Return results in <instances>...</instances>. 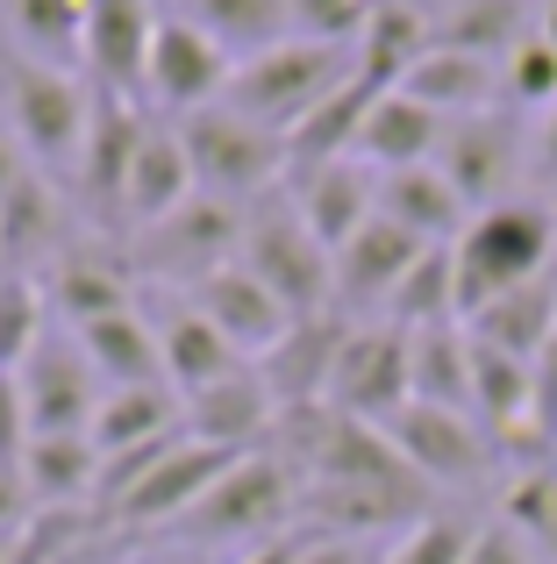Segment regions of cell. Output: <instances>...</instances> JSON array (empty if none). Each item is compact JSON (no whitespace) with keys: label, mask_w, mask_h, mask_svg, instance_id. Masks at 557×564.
I'll return each mask as SVG.
<instances>
[{"label":"cell","mask_w":557,"mask_h":564,"mask_svg":"<svg viewBox=\"0 0 557 564\" xmlns=\"http://www.w3.org/2000/svg\"><path fill=\"white\" fill-rule=\"evenodd\" d=\"M450 258H458V322H472L487 301L550 279L557 215L544 200H522L515 193V200H501V207H487V215L465 221V236L450 243Z\"/></svg>","instance_id":"6da1fadb"},{"label":"cell","mask_w":557,"mask_h":564,"mask_svg":"<svg viewBox=\"0 0 557 564\" xmlns=\"http://www.w3.org/2000/svg\"><path fill=\"white\" fill-rule=\"evenodd\" d=\"M293 529H301V471L265 443V451H243L237 465L200 494V508L186 514L172 536L200 543V551H222V543L258 551V543L293 536Z\"/></svg>","instance_id":"7a4b0ae2"},{"label":"cell","mask_w":557,"mask_h":564,"mask_svg":"<svg viewBox=\"0 0 557 564\" xmlns=\"http://www.w3.org/2000/svg\"><path fill=\"white\" fill-rule=\"evenodd\" d=\"M0 94H8V122H14V143L29 151V165L43 180H57V172L72 180L86 151V122H94V86L65 65L8 51L0 57Z\"/></svg>","instance_id":"3957f363"},{"label":"cell","mask_w":557,"mask_h":564,"mask_svg":"<svg viewBox=\"0 0 557 564\" xmlns=\"http://www.w3.org/2000/svg\"><path fill=\"white\" fill-rule=\"evenodd\" d=\"M343 79H358V51L286 36V43H272V51L243 57V65L229 72L222 108H237V115H251V122L278 129V137H293V129H301Z\"/></svg>","instance_id":"277c9868"},{"label":"cell","mask_w":557,"mask_h":564,"mask_svg":"<svg viewBox=\"0 0 557 564\" xmlns=\"http://www.w3.org/2000/svg\"><path fill=\"white\" fill-rule=\"evenodd\" d=\"M179 137H186L200 193H215V200H229V207H258V200H272V193H286V180H293L286 137L265 129V122H251V115H237V108H222V100L186 115Z\"/></svg>","instance_id":"5b68a950"},{"label":"cell","mask_w":557,"mask_h":564,"mask_svg":"<svg viewBox=\"0 0 557 564\" xmlns=\"http://www.w3.org/2000/svg\"><path fill=\"white\" fill-rule=\"evenodd\" d=\"M243 272L286 307L293 322H315V315H336V258L315 243V229L301 221V207L286 193L258 200L243 215Z\"/></svg>","instance_id":"8992f818"},{"label":"cell","mask_w":557,"mask_h":564,"mask_svg":"<svg viewBox=\"0 0 557 564\" xmlns=\"http://www.w3.org/2000/svg\"><path fill=\"white\" fill-rule=\"evenodd\" d=\"M243 215L251 207H229V200H215V193H194V200L179 207V215H165L157 229H136V236H122V258H129V272L143 279V286H157V293H194L200 279H215V272H229V264L243 258Z\"/></svg>","instance_id":"52a82bcc"},{"label":"cell","mask_w":557,"mask_h":564,"mask_svg":"<svg viewBox=\"0 0 557 564\" xmlns=\"http://www.w3.org/2000/svg\"><path fill=\"white\" fill-rule=\"evenodd\" d=\"M407 358H415V336H407V329H393V322H350L321 408L386 429L393 414L415 400V365H407Z\"/></svg>","instance_id":"ba28073f"},{"label":"cell","mask_w":557,"mask_h":564,"mask_svg":"<svg viewBox=\"0 0 557 564\" xmlns=\"http://www.w3.org/2000/svg\"><path fill=\"white\" fill-rule=\"evenodd\" d=\"M436 172L458 186V200L472 215L515 200V180L529 172V129H522L515 108H487L465 115V122L444 129V151H436Z\"/></svg>","instance_id":"9c48e42d"},{"label":"cell","mask_w":557,"mask_h":564,"mask_svg":"<svg viewBox=\"0 0 557 564\" xmlns=\"http://www.w3.org/2000/svg\"><path fill=\"white\" fill-rule=\"evenodd\" d=\"M386 436H393V451L415 465V479L429 486V494H444V486L465 494V486H479L493 471V436L458 408H422V400H407L386 422Z\"/></svg>","instance_id":"30bf717a"},{"label":"cell","mask_w":557,"mask_h":564,"mask_svg":"<svg viewBox=\"0 0 557 564\" xmlns=\"http://www.w3.org/2000/svg\"><path fill=\"white\" fill-rule=\"evenodd\" d=\"M14 379H22L29 429H36V436H86L94 414H100V400H108V386H100V372L86 365V350H79V336H72V329L43 336Z\"/></svg>","instance_id":"8fae6325"},{"label":"cell","mask_w":557,"mask_h":564,"mask_svg":"<svg viewBox=\"0 0 557 564\" xmlns=\"http://www.w3.org/2000/svg\"><path fill=\"white\" fill-rule=\"evenodd\" d=\"M229 72H237V57H229L208 29H194L186 14H165V22H157V43H151V79H143V100L165 108L172 122H186V115L215 108V100L229 94Z\"/></svg>","instance_id":"7c38bea8"},{"label":"cell","mask_w":557,"mask_h":564,"mask_svg":"<svg viewBox=\"0 0 557 564\" xmlns=\"http://www.w3.org/2000/svg\"><path fill=\"white\" fill-rule=\"evenodd\" d=\"M157 22H165L157 0H86L79 65H86V79H94V94H114V100H136V108H143Z\"/></svg>","instance_id":"4fadbf2b"},{"label":"cell","mask_w":557,"mask_h":564,"mask_svg":"<svg viewBox=\"0 0 557 564\" xmlns=\"http://www.w3.org/2000/svg\"><path fill=\"white\" fill-rule=\"evenodd\" d=\"M143 129L151 115L136 100H114V94H94V122H86V151H79V207L100 221V229H122V200H129V165L143 151Z\"/></svg>","instance_id":"5bb4252c"},{"label":"cell","mask_w":557,"mask_h":564,"mask_svg":"<svg viewBox=\"0 0 557 564\" xmlns=\"http://www.w3.org/2000/svg\"><path fill=\"white\" fill-rule=\"evenodd\" d=\"M229 465H237V451H215V443H194V436H186L179 451H172L165 465L143 471V479L129 486V494L114 500L100 522H108V529H179L186 514L200 508V494H208Z\"/></svg>","instance_id":"9a60e30c"},{"label":"cell","mask_w":557,"mask_h":564,"mask_svg":"<svg viewBox=\"0 0 557 564\" xmlns=\"http://www.w3.org/2000/svg\"><path fill=\"white\" fill-rule=\"evenodd\" d=\"M422 250H436V243H422V236L401 229V221L372 215L343 250H336V315H343V322L350 315H379V322H386V301L401 293V279L422 264Z\"/></svg>","instance_id":"2e32d148"},{"label":"cell","mask_w":557,"mask_h":564,"mask_svg":"<svg viewBox=\"0 0 557 564\" xmlns=\"http://www.w3.org/2000/svg\"><path fill=\"white\" fill-rule=\"evenodd\" d=\"M43 293H51V315L65 329H86V322L136 307V272H129L122 243H65L43 272Z\"/></svg>","instance_id":"e0dca14e"},{"label":"cell","mask_w":557,"mask_h":564,"mask_svg":"<svg viewBox=\"0 0 557 564\" xmlns=\"http://www.w3.org/2000/svg\"><path fill=\"white\" fill-rule=\"evenodd\" d=\"M151 329H157V358H165V386L179 400H194V393H208L215 379L243 372L237 344H229V336L200 315V301H186V293L151 301Z\"/></svg>","instance_id":"ac0fdd59"},{"label":"cell","mask_w":557,"mask_h":564,"mask_svg":"<svg viewBox=\"0 0 557 564\" xmlns=\"http://www.w3.org/2000/svg\"><path fill=\"white\" fill-rule=\"evenodd\" d=\"M286 200L301 207V221L315 229V243L336 258V250H343L350 236H358L364 221L379 215V172L358 165V158L307 165V172H293V180H286Z\"/></svg>","instance_id":"d6986e66"},{"label":"cell","mask_w":557,"mask_h":564,"mask_svg":"<svg viewBox=\"0 0 557 564\" xmlns=\"http://www.w3.org/2000/svg\"><path fill=\"white\" fill-rule=\"evenodd\" d=\"M272 429H278V400H272V386H265L258 365H243V372L215 379L208 393L186 400V436L215 443V451H237V457L243 451H265Z\"/></svg>","instance_id":"ffe728a7"},{"label":"cell","mask_w":557,"mask_h":564,"mask_svg":"<svg viewBox=\"0 0 557 564\" xmlns=\"http://www.w3.org/2000/svg\"><path fill=\"white\" fill-rule=\"evenodd\" d=\"M194 301H200V315L215 322V329L237 344V358L243 365H265L278 344L293 336V315L272 301L265 286H258L243 264H229V272H215V279H200L194 286Z\"/></svg>","instance_id":"44dd1931"},{"label":"cell","mask_w":557,"mask_h":564,"mask_svg":"<svg viewBox=\"0 0 557 564\" xmlns=\"http://www.w3.org/2000/svg\"><path fill=\"white\" fill-rule=\"evenodd\" d=\"M194 193H200V180H194V158H186L179 122H157V115H151V129H143V151H136V165H129L122 229H129V236H136V229H157V221L179 215Z\"/></svg>","instance_id":"7402d4cb"},{"label":"cell","mask_w":557,"mask_h":564,"mask_svg":"<svg viewBox=\"0 0 557 564\" xmlns=\"http://www.w3.org/2000/svg\"><path fill=\"white\" fill-rule=\"evenodd\" d=\"M444 115H429L415 94H379L372 100V115H364V129H358V165H372V172H407V165H436V151H444Z\"/></svg>","instance_id":"603a6c76"},{"label":"cell","mask_w":557,"mask_h":564,"mask_svg":"<svg viewBox=\"0 0 557 564\" xmlns=\"http://www.w3.org/2000/svg\"><path fill=\"white\" fill-rule=\"evenodd\" d=\"M536 14H544V0H450L436 14V43L465 57H487V65H507L536 36Z\"/></svg>","instance_id":"cb8c5ba5"},{"label":"cell","mask_w":557,"mask_h":564,"mask_svg":"<svg viewBox=\"0 0 557 564\" xmlns=\"http://www.w3.org/2000/svg\"><path fill=\"white\" fill-rule=\"evenodd\" d=\"M379 215L401 221L407 236L422 243H458L472 207L458 200V186L444 180L436 165H407V172H379Z\"/></svg>","instance_id":"d4e9b609"},{"label":"cell","mask_w":557,"mask_h":564,"mask_svg":"<svg viewBox=\"0 0 557 564\" xmlns=\"http://www.w3.org/2000/svg\"><path fill=\"white\" fill-rule=\"evenodd\" d=\"M179 429H186V400L172 393V386H114V393L100 400L86 436H94L100 465H108V457H129V451H143V443L179 436Z\"/></svg>","instance_id":"484cf974"},{"label":"cell","mask_w":557,"mask_h":564,"mask_svg":"<svg viewBox=\"0 0 557 564\" xmlns=\"http://www.w3.org/2000/svg\"><path fill=\"white\" fill-rule=\"evenodd\" d=\"M401 94H415L422 108L444 115V122H465V115L501 108V65H487V57H465V51H444V43H436V51L401 79Z\"/></svg>","instance_id":"4316f807"},{"label":"cell","mask_w":557,"mask_h":564,"mask_svg":"<svg viewBox=\"0 0 557 564\" xmlns=\"http://www.w3.org/2000/svg\"><path fill=\"white\" fill-rule=\"evenodd\" d=\"M465 329H472V344L536 365V358H544V344L557 336V272L536 279V286H515V293H501V301H487Z\"/></svg>","instance_id":"83f0119b"},{"label":"cell","mask_w":557,"mask_h":564,"mask_svg":"<svg viewBox=\"0 0 557 564\" xmlns=\"http://www.w3.org/2000/svg\"><path fill=\"white\" fill-rule=\"evenodd\" d=\"M86 350V365L100 372V386H165V358H157V329L143 307H129V315H108V322H86V329H72Z\"/></svg>","instance_id":"f1b7e54d"},{"label":"cell","mask_w":557,"mask_h":564,"mask_svg":"<svg viewBox=\"0 0 557 564\" xmlns=\"http://www.w3.org/2000/svg\"><path fill=\"white\" fill-rule=\"evenodd\" d=\"M14 471L29 486V508H79L100 486V451L94 436H29Z\"/></svg>","instance_id":"f546056e"},{"label":"cell","mask_w":557,"mask_h":564,"mask_svg":"<svg viewBox=\"0 0 557 564\" xmlns=\"http://www.w3.org/2000/svg\"><path fill=\"white\" fill-rule=\"evenodd\" d=\"M429 51H436V22H429V14L379 0L372 22H364V36H358V79H372L379 94H393V86H401Z\"/></svg>","instance_id":"4dcf8cb0"},{"label":"cell","mask_w":557,"mask_h":564,"mask_svg":"<svg viewBox=\"0 0 557 564\" xmlns=\"http://www.w3.org/2000/svg\"><path fill=\"white\" fill-rule=\"evenodd\" d=\"M372 100H379V86H372V79H343V86H336V94L321 100V108L286 137L293 172H307V165H336V158L358 151V129H364V115H372Z\"/></svg>","instance_id":"1f68e13d"},{"label":"cell","mask_w":557,"mask_h":564,"mask_svg":"<svg viewBox=\"0 0 557 564\" xmlns=\"http://www.w3.org/2000/svg\"><path fill=\"white\" fill-rule=\"evenodd\" d=\"M57 221H65V207H57V180L29 172V180L0 200V258H8L14 272H29L36 258H57V250H65Z\"/></svg>","instance_id":"d6a6232c"},{"label":"cell","mask_w":557,"mask_h":564,"mask_svg":"<svg viewBox=\"0 0 557 564\" xmlns=\"http://www.w3.org/2000/svg\"><path fill=\"white\" fill-rule=\"evenodd\" d=\"M179 14L194 29H208L237 65L293 36V8H286V0H179Z\"/></svg>","instance_id":"836d02e7"},{"label":"cell","mask_w":557,"mask_h":564,"mask_svg":"<svg viewBox=\"0 0 557 564\" xmlns=\"http://www.w3.org/2000/svg\"><path fill=\"white\" fill-rule=\"evenodd\" d=\"M415 400L422 408H458L472 414V336L465 322H444V329H415Z\"/></svg>","instance_id":"e575fe53"},{"label":"cell","mask_w":557,"mask_h":564,"mask_svg":"<svg viewBox=\"0 0 557 564\" xmlns=\"http://www.w3.org/2000/svg\"><path fill=\"white\" fill-rule=\"evenodd\" d=\"M0 22L22 43V57H43V65H65L86 43V0H0Z\"/></svg>","instance_id":"d590c367"},{"label":"cell","mask_w":557,"mask_h":564,"mask_svg":"<svg viewBox=\"0 0 557 564\" xmlns=\"http://www.w3.org/2000/svg\"><path fill=\"white\" fill-rule=\"evenodd\" d=\"M386 322L393 329H444V322H458V258H450V243L422 250V264L401 279V293L386 301Z\"/></svg>","instance_id":"8d00e7d4"},{"label":"cell","mask_w":557,"mask_h":564,"mask_svg":"<svg viewBox=\"0 0 557 564\" xmlns=\"http://www.w3.org/2000/svg\"><path fill=\"white\" fill-rule=\"evenodd\" d=\"M43 336H51V293H43V279L0 272V372H22Z\"/></svg>","instance_id":"74e56055"},{"label":"cell","mask_w":557,"mask_h":564,"mask_svg":"<svg viewBox=\"0 0 557 564\" xmlns=\"http://www.w3.org/2000/svg\"><path fill=\"white\" fill-rule=\"evenodd\" d=\"M501 108L536 115V122L557 108V51H550L544 36H529V43H522V51L501 65Z\"/></svg>","instance_id":"f35d334b"},{"label":"cell","mask_w":557,"mask_h":564,"mask_svg":"<svg viewBox=\"0 0 557 564\" xmlns=\"http://www.w3.org/2000/svg\"><path fill=\"white\" fill-rule=\"evenodd\" d=\"M472 536H479V522H465V514H444V508H436L429 522H415L407 536H393L379 564H465Z\"/></svg>","instance_id":"ab89813d"},{"label":"cell","mask_w":557,"mask_h":564,"mask_svg":"<svg viewBox=\"0 0 557 564\" xmlns=\"http://www.w3.org/2000/svg\"><path fill=\"white\" fill-rule=\"evenodd\" d=\"M507 522L557 564V465L550 471H522V479L507 486Z\"/></svg>","instance_id":"60d3db41"},{"label":"cell","mask_w":557,"mask_h":564,"mask_svg":"<svg viewBox=\"0 0 557 564\" xmlns=\"http://www.w3.org/2000/svg\"><path fill=\"white\" fill-rule=\"evenodd\" d=\"M286 8H293V36L358 51V36H364V22H372L379 0H286Z\"/></svg>","instance_id":"b9f144b4"},{"label":"cell","mask_w":557,"mask_h":564,"mask_svg":"<svg viewBox=\"0 0 557 564\" xmlns=\"http://www.w3.org/2000/svg\"><path fill=\"white\" fill-rule=\"evenodd\" d=\"M465 564H544V551H536V543L501 514V522H479V536H472V551H465Z\"/></svg>","instance_id":"7bdbcfd3"},{"label":"cell","mask_w":557,"mask_h":564,"mask_svg":"<svg viewBox=\"0 0 557 564\" xmlns=\"http://www.w3.org/2000/svg\"><path fill=\"white\" fill-rule=\"evenodd\" d=\"M29 436H36V429H29V400H22V379L14 372H0V465H22V451H29Z\"/></svg>","instance_id":"ee69618b"},{"label":"cell","mask_w":557,"mask_h":564,"mask_svg":"<svg viewBox=\"0 0 557 564\" xmlns=\"http://www.w3.org/2000/svg\"><path fill=\"white\" fill-rule=\"evenodd\" d=\"M536 443H557V336L536 358Z\"/></svg>","instance_id":"f6af8a7d"},{"label":"cell","mask_w":557,"mask_h":564,"mask_svg":"<svg viewBox=\"0 0 557 564\" xmlns=\"http://www.w3.org/2000/svg\"><path fill=\"white\" fill-rule=\"evenodd\" d=\"M386 551L379 543H358V536H307L301 564H379Z\"/></svg>","instance_id":"bcb514c9"},{"label":"cell","mask_w":557,"mask_h":564,"mask_svg":"<svg viewBox=\"0 0 557 564\" xmlns=\"http://www.w3.org/2000/svg\"><path fill=\"white\" fill-rule=\"evenodd\" d=\"M22 522H29V486H22V471L0 465V529H22Z\"/></svg>","instance_id":"7dc6e473"},{"label":"cell","mask_w":557,"mask_h":564,"mask_svg":"<svg viewBox=\"0 0 557 564\" xmlns=\"http://www.w3.org/2000/svg\"><path fill=\"white\" fill-rule=\"evenodd\" d=\"M29 172H36V165H29V151L14 143V129H0V200H8V193L22 186Z\"/></svg>","instance_id":"c3c4849f"},{"label":"cell","mask_w":557,"mask_h":564,"mask_svg":"<svg viewBox=\"0 0 557 564\" xmlns=\"http://www.w3.org/2000/svg\"><path fill=\"white\" fill-rule=\"evenodd\" d=\"M301 551H307V529H293V536H272L258 551H243L237 564H301Z\"/></svg>","instance_id":"681fc988"},{"label":"cell","mask_w":557,"mask_h":564,"mask_svg":"<svg viewBox=\"0 0 557 564\" xmlns=\"http://www.w3.org/2000/svg\"><path fill=\"white\" fill-rule=\"evenodd\" d=\"M529 165L544 172V180H557V108L536 122V137H529Z\"/></svg>","instance_id":"f907efd6"},{"label":"cell","mask_w":557,"mask_h":564,"mask_svg":"<svg viewBox=\"0 0 557 564\" xmlns=\"http://www.w3.org/2000/svg\"><path fill=\"white\" fill-rule=\"evenodd\" d=\"M536 36H544L550 51H557V0H544V14H536Z\"/></svg>","instance_id":"816d5d0a"},{"label":"cell","mask_w":557,"mask_h":564,"mask_svg":"<svg viewBox=\"0 0 557 564\" xmlns=\"http://www.w3.org/2000/svg\"><path fill=\"white\" fill-rule=\"evenodd\" d=\"M57 564H100V536H86L79 551H65V557H57Z\"/></svg>","instance_id":"f5cc1de1"},{"label":"cell","mask_w":557,"mask_h":564,"mask_svg":"<svg viewBox=\"0 0 557 564\" xmlns=\"http://www.w3.org/2000/svg\"><path fill=\"white\" fill-rule=\"evenodd\" d=\"M393 8H415V14H429V22H436V14H444L450 0H393Z\"/></svg>","instance_id":"db71d44e"}]
</instances>
